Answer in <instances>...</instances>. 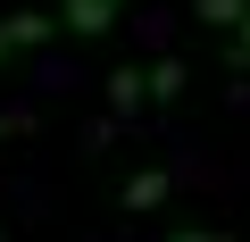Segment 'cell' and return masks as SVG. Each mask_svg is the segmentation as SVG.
I'll use <instances>...</instances> for the list:
<instances>
[{
	"instance_id": "8",
	"label": "cell",
	"mask_w": 250,
	"mask_h": 242,
	"mask_svg": "<svg viewBox=\"0 0 250 242\" xmlns=\"http://www.w3.org/2000/svg\"><path fill=\"white\" fill-rule=\"evenodd\" d=\"M0 242H9V234H0Z\"/></svg>"
},
{
	"instance_id": "4",
	"label": "cell",
	"mask_w": 250,
	"mask_h": 242,
	"mask_svg": "<svg viewBox=\"0 0 250 242\" xmlns=\"http://www.w3.org/2000/svg\"><path fill=\"white\" fill-rule=\"evenodd\" d=\"M250 17V0H200V25H217V34H233Z\"/></svg>"
},
{
	"instance_id": "1",
	"label": "cell",
	"mask_w": 250,
	"mask_h": 242,
	"mask_svg": "<svg viewBox=\"0 0 250 242\" xmlns=\"http://www.w3.org/2000/svg\"><path fill=\"white\" fill-rule=\"evenodd\" d=\"M117 200H125V209H159V200H175V176H167V167H134Z\"/></svg>"
},
{
	"instance_id": "6",
	"label": "cell",
	"mask_w": 250,
	"mask_h": 242,
	"mask_svg": "<svg viewBox=\"0 0 250 242\" xmlns=\"http://www.w3.org/2000/svg\"><path fill=\"white\" fill-rule=\"evenodd\" d=\"M159 242H233L225 225H175V234H159Z\"/></svg>"
},
{
	"instance_id": "7",
	"label": "cell",
	"mask_w": 250,
	"mask_h": 242,
	"mask_svg": "<svg viewBox=\"0 0 250 242\" xmlns=\"http://www.w3.org/2000/svg\"><path fill=\"white\" fill-rule=\"evenodd\" d=\"M233 59H242V67H250V17H242V25H233Z\"/></svg>"
},
{
	"instance_id": "2",
	"label": "cell",
	"mask_w": 250,
	"mask_h": 242,
	"mask_svg": "<svg viewBox=\"0 0 250 242\" xmlns=\"http://www.w3.org/2000/svg\"><path fill=\"white\" fill-rule=\"evenodd\" d=\"M50 34H59V17H34V9H25V17H0V59H9V50H34V42H50Z\"/></svg>"
},
{
	"instance_id": "3",
	"label": "cell",
	"mask_w": 250,
	"mask_h": 242,
	"mask_svg": "<svg viewBox=\"0 0 250 242\" xmlns=\"http://www.w3.org/2000/svg\"><path fill=\"white\" fill-rule=\"evenodd\" d=\"M125 9V0H67V9H59V25L67 34H108V17Z\"/></svg>"
},
{
	"instance_id": "5",
	"label": "cell",
	"mask_w": 250,
	"mask_h": 242,
	"mask_svg": "<svg viewBox=\"0 0 250 242\" xmlns=\"http://www.w3.org/2000/svg\"><path fill=\"white\" fill-rule=\"evenodd\" d=\"M142 92H150V100H175V92H184V67H175V59H167V67H150V75H142Z\"/></svg>"
}]
</instances>
